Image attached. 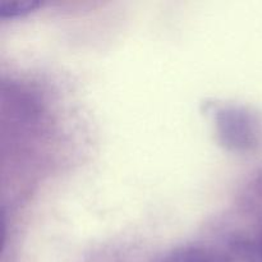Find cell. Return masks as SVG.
Instances as JSON below:
<instances>
[{
  "label": "cell",
  "mask_w": 262,
  "mask_h": 262,
  "mask_svg": "<svg viewBox=\"0 0 262 262\" xmlns=\"http://www.w3.org/2000/svg\"><path fill=\"white\" fill-rule=\"evenodd\" d=\"M42 5L40 0H4L0 3V17L13 18L28 14Z\"/></svg>",
  "instance_id": "277c9868"
},
{
  "label": "cell",
  "mask_w": 262,
  "mask_h": 262,
  "mask_svg": "<svg viewBox=\"0 0 262 262\" xmlns=\"http://www.w3.org/2000/svg\"><path fill=\"white\" fill-rule=\"evenodd\" d=\"M219 141L233 151H252L262 143V117L241 105H225L215 114Z\"/></svg>",
  "instance_id": "6da1fadb"
},
{
  "label": "cell",
  "mask_w": 262,
  "mask_h": 262,
  "mask_svg": "<svg viewBox=\"0 0 262 262\" xmlns=\"http://www.w3.org/2000/svg\"><path fill=\"white\" fill-rule=\"evenodd\" d=\"M230 252L246 262H262V232L252 239H234L230 243Z\"/></svg>",
  "instance_id": "3957f363"
},
{
  "label": "cell",
  "mask_w": 262,
  "mask_h": 262,
  "mask_svg": "<svg viewBox=\"0 0 262 262\" xmlns=\"http://www.w3.org/2000/svg\"><path fill=\"white\" fill-rule=\"evenodd\" d=\"M235 256L206 246H183L171 250L161 262H234Z\"/></svg>",
  "instance_id": "7a4b0ae2"
}]
</instances>
